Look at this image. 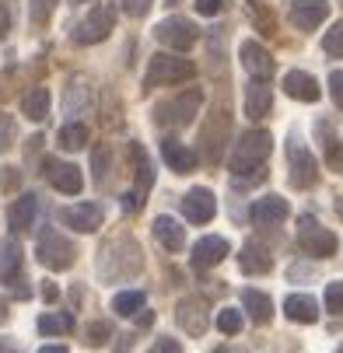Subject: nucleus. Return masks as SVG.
I'll return each mask as SVG.
<instances>
[{
  "label": "nucleus",
  "mask_w": 343,
  "mask_h": 353,
  "mask_svg": "<svg viewBox=\"0 0 343 353\" xmlns=\"http://www.w3.org/2000/svg\"><path fill=\"white\" fill-rule=\"evenodd\" d=\"M42 165H46V179L53 182L57 192H63V196H77V192L84 189V175H81L77 165H70V161H57V158H46Z\"/></svg>",
  "instance_id": "obj_10"
},
{
  "label": "nucleus",
  "mask_w": 343,
  "mask_h": 353,
  "mask_svg": "<svg viewBox=\"0 0 343 353\" xmlns=\"http://www.w3.org/2000/svg\"><path fill=\"white\" fill-rule=\"evenodd\" d=\"M77 4H81V0H77Z\"/></svg>",
  "instance_id": "obj_52"
},
{
  "label": "nucleus",
  "mask_w": 343,
  "mask_h": 353,
  "mask_svg": "<svg viewBox=\"0 0 343 353\" xmlns=\"http://www.w3.org/2000/svg\"><path fill=\"white\" fill-rule=\"evenodd\" d=\"M112 25H116V11H112V8H91V11L74 25L70 39H74L77 46H95V42L109 39Z\"/></svg>",
  "instance_id": "obj_8"
},
{
  "label": "nucleus",
  "mask_w": 343,
  "mask_h": 353,
  "mask_svg": "<svg viewBox=\"0 0 343 353\" xmlns=\"http://www.w3.org/2000/svg\"><path fill=\"white\" fill-rule=\"evenodd\" d=\"M196 77V63L182 60V57H172V53H155L151 63L144 70V88H165V84H182V81H193Z\"/></svg>",
  "instance_id": "obj_3"
},
{
  "label": "nucleus",
  "mask_w": 343,
  "mask_h": 353,
  "mask_svg": "<svg viewBox=\"0 0 343 353\" xmlns=\"http://www.w3.org/2000/svg\"><path fill=\"white\" fill-rule=\"evenodd\" d=\"M298 245L308 252V256H315V259H329V256H336V248H340V238L329 231V228H322L315 217H302L298 221Z\"/></svg>",
  "instance_id": "obj_6"
},
{
  "label": "nucleus",
  "mask_w": 343,
  "mask_h": 353,
  "mask_svg": "<svg viewBox=\"0 0 343 353\" xmlns=\"http://www.w3.org/2000/svg\"><path fill=\"white\" fill-rule=\"evenodd\" d=\"M340 353H343V346H340Z\"/></svg>",
  "instance_id": "obj_51"
},
{
  "label": "nucleus",
  "mask_w": 343,
  "mask_h": 353,
  "mask_svg": "<svg viewBox=\"0 0 343 353\" xmlns=\"http://www.w3.org/2000/svg\"><path fill=\"white\" fill-rule=\"evenodd\" d=\"M322 49H326L329 57H343V18L322 35Z\"/></svg>",
  "instance_id": "obj_33"
},
{
  "label": "nucleus",
  "mask_w": 343,
  "mask_h": 353,
  "mask_svg": "<svg viewBox=\"0 0 343 353\" xmlns=\"http://www.w3.org/2000/svg\"><path fill=\"white\" fill-rule=\"evenodd\" d=\"M214 214H217V199H214L210 189H189L182 196V217L186 221L207 224V221H214Z\"/></svg>",
  "instance_id": "obj_13"
},
{
  "label": "nucleus",
  "mask_w": 343,
  "mask_h": 353,
  "mask_svg": "<svg viewBox=\"0 0 343 353\" xmlns=\"http://www.w3.org/2000/svg\"><path fill=\"white\" fill-rule=\"evenodd\" d=\"M42 297H46V301H57V297H60L57 283H46V287H42Z\"/></svg>",
  "instance_id": "obj_44"
},
{
  "label": "nucleus",
  "mask_w": 343,
  "mask_h": 353,
  "mask_svg": "<svg viewBox=\"0 0 343 353\" xmlns=\"http://www.w3.org/2000/svg\"><path fill=\"white\" fill-rule=\"evenodd\" d=\"M151 231H155V238L161 241V248H168V252H182V248H186V231H182V224H179L175 217L158 214L155 224H151Z\"/></svg>",
  "instance_id": "obj_19"
},
{
  "label": "nucleus",
  "mask_w": 343,
  "mask_h": 353,
  "mask_svg": "<svg viewBox=\"0 0 343 353\" xmlns=\"http://www.w3.org/2000/svg\"><path fill=\"white\" fill-rule=\"evenodd\" d=\"M270 150H273V137L266 130H249V133H242L235 150H231V158H228V172L231 175H245V172H253L256 165H263L270 158Z\"/></svg>",
  "instance_id": "obj_1"
},
{
  "label": "nucleus",
  "mask_w": 343,
  "mask_h": 353,
  "mask_svg": "<svg viewBox=\"0 0 343 353\" xmlns=\"http://www.w3.org/2000/svg\"><path fill=\"white\" fill-rule=\"evenodd\" d=\"M144 305H147L144 290H123V294H116V297H112V312H116V315H123V319H133Z\"/></svg>",
  "instance_id": "obj_28"
},
{
  "label": "nucleus",
  "mask_w": 343,
  "mask_h": 353,
  "mask_svg": "<svg viewBox=\"0 0 343 353\" xmlns=\"http://www.w3.org/2000/svg\"><path fill=\"white\" fill-rule=\"evenodd\" d=\"M116 353H126V350H116Z\"/></svg>",
  "instance_id": "obj_49"
},
{
  "label": "nucleus",
  "mask_w": 343,
  "mask_h": 353,
  "mask_svg": "<svg viewBox=\"0 0 343 353\" xmlns=\"http://www.w3.org/2000/svg\"><path fill=\"white\" fill-rule=\"evenodd\" d=\"M57 4H60V0H28V18H32L35 25H46L49 18H53Z\"/></svg>",
  "instance_id": "obj_32"
},
{
  "label": "nucleus",
  "mask_w": 343,
  "mask_h": 353,
  "mask_svg": "<svg viewBox=\"0 0 343 353\" xmlns=\"http://www.w3.org/2000/svg\"><path fill=\"white\" fill-rule=\"evenodd\" d=\"M0 353H21V350H18L11 339H0Z\"/></svg>",
  "instance_id": "obj_47"
},
{
  "label": "nucleus",
  "mask_w": 343,
  "mask_h": 353,
  "mask_svg": "<svg viewBox=\"0 0 343 353\" xmlns=\"http://www.w3.org/2000/svg\"><path fill=\"white\" fill-rule=\"evenodd\" d=\"M39 353H70V350H67L63 343H49V346H42Z\"/></svg>",
  "instance_id": "obj_45"
},
{
  "label": "nucleus",
  "mask_w": 343,
  "mask_h": 353,
  "mask_svg": "<svg viewBox=\"0 0 343 353\" xmlns=\"http://www.w3.org/2000/svg\"><path fill=\"white\" fill-rule=\"evenodd\" d=\"M287 214H291V207H287L284 196H259L256 203L249 207V217H253L256 224H277V221H284Z\"/></svg>",
  "instance_id": "obj_20"
},
{
  "label": "nucleus",
  "mask_w": 343,
  "mask_h": 353,
  "mask_svg": "<svg viewBox=\"0 0 343 353\" xmlns=\"http://www.w3.org/2000/svg\"><path fill=\"white\" fill-rule=\"evenodd\" d=\"M326 308L336 312V315H343V280H336V283L326 287Z\"/></svg>",
  "instance_id": "obj_37"
},
{
  "label": "nucleus",
  "mask_w": 343,
  "mask_h": 353,
  "mask_svg": "<svg viewBox=\"0 0 343 353\" xmlns=\"http://www.w3.org/2000/svg\"><path fill=\"white\" fill-rule=\"evenodd\" d=\"M49 105H53V98H49L46 88H32L21 94V112L32 119V123H42L49 116Z\"/></svg>",
  "instance_id": "obj_27"
},
{
  "label": "nucleus",
  "mask_w": 343,
  "mask_h": 353,
  "mask_svg": "<svg viewBox=\"0 0 343 353\" xmlns=\"http://www.w3.org/2000/svg\"><path fill=\"white\" fill-rule=\"evenodd\" d=\"M11 35V11L8 4H0V39H8Z\"/></svg>",
  "instance_id": "obj_43"
},
{
  "label": "nucleus",
  "mask_w": 343,
  "mask_h": 353,
  "mask_svg": "<svg viewBox=\"0 0 343 353\" xmlns=\"http://www.w3.org/2000/svg\"><path fill=\"white\" fill-rule=\"evenodd\" d=\"M133 319H137V325H151V322H155V315H151V312H137Z\"/></svg>",
  "instance_id": "obj_46"
},
{
  "label": "nucleus",
  "mask_w": 343,
  "mask_h": 353,
  "mask_svg": "<svg viewBox=\"0 0 343 353\" xmlns=\"http://www.w3.org/2000/svg\"><path fill=\"white\" fill-rule=\"evenodd\" d=\"M326 18H329V0H294L291 4V25L302 32L319 28Z\"/></svg>",
  "instance_id": "obj_15"
},
{
  "label": "nucleus",
  "mask_w": 343,
  "mask_h": 353,
  "mask_svg": "<svg viewBox=\"0 0 343 353\" xmlns=\"http://www.w3.org/2000/svg\"><path fill=\"white\" fill-rule=\"evenodd\" d=\"M74 259H77L74 241L63 238L57 228H46V231L39 234V263H42L46 270H57V273H60V270H70Z\"/></svg>",
  "instance_id": "obj_5"
},
{
  "label": "nucleus",
  "mask_w": 343,
  "mask_h": 353,
  "mask_svg": "<svg viewBox=\"0 0 343 353\" xmlns=\"http://www.w3.org/2000/svg\"><path fill=\"white\" fill-rule=\"evenodd\" d=\"M238 57H242V67L253 74V81H266L273 74V57H270V49L256 39H245L238 46Z\"/></svg>",
  "instance_id": "obj_11"
},
{
  "label": "nucleus",
  "mask_w": 343,
  "mask_h": 353,
  "mask_svg": "<svg viewBox=\"0 0 343 353\" xmlns=\"http://www.w3.org/2000/svg\"><path fill=\"white\" fill-rule=\"evenodd\" d=\"M168 4H175V0H168Z\"/></svg>",
  "instance_id": "obj_50"
},
{
  "label": "nucleus",
  "mask_w": 343,
  "mask_h": 353,
  "mask_svg": "<svg viewBox=\"0 0 343 353\" xmlns=\"http://www.w3.org/2000/svg\"><path fill=\"white\" fill-rule=\"evenodd\" d=\"M193 4H196V14L210 18V14H217V11L224 8V0H193Z\"/></svg>",
  "instance_id": "obj_42"
},
{
  "label": "nucleus",
  "mask_w": 343,
  "mask_h": 353,
  "mask_svg": "<svg viewBox=\"0 0 343 353\" xmlns=\"http://www.w3.org/2000/svg\"><path fill=\"white\" fill-rule=\"evenodd\" d=\"M155 39H158L165 49H172V53H189V49L196 46V39H200V28H196L189 18H179V14H172V18L158 21V28H155Z\"/></svg>",
  "instance_id": "obj_7"
},
{
  "label": "nucleus",
  "mask_w": 343,
  "mask_h": 353,
  "mask_svg": "<svg viewBox=\"0 0 343 353\" xmlns=\"http://www.w3.org/2000/svg\"><path fill=\"white\" fill-rule=\"evenodd\" d=\"M242 308L249 312V319L259 322V325H266V322L273 319V301H270V294L253 290V287H245V290H242Z\"/></svg>",
  "instance_id": "obj_24"
},
{
  "label": "nucleus",
  "mask_w": 343,
  "mask_h": 353,
  "mask_svg": "<svg viewBox=\"0 0 343 353\" xmlns=\"http://www.w3.org/2000/svg\"><path fill=\"white\" fill-rule=\"evenodd\" d=\"M270 105H273V94H270V88L263 81H253L249 88H245V116H249L253 123L263 119L270 112Z\"/></svg>",
  "instance_id": "obj_23"
},
{
  "label": "nucleus",
  "mask_w": 343,
  "mask_h": 353,
  "mask_svg": "<svg viewBox=\"0 0 343 353\" xmlns=\"http://www.w3.org/2000/svg\"><path fill=\"white\" fill-rule=\"evenodd\" d=\"M151 4H155V0H119V8H123L130 18H144L147 11H151Z\"/></svg>",
  "instance_id": "obj_39"
},
{
  "label": "nucleus",
  "mask_w": 343,
  "mask_h": 353,
  "mask_svg": "<svg viewBox=\"0 0 343 353\" xmlns=\"http://www.w3.org/2000/svg\"><path fill=\"white\" fill-rule=\"evenodd\" d=\"M217 329H221L224 336L242 332V312H238V308H221V315H217Z\"/></svg>",
  "instance_id": "obj_34"
},
{
  "label": "nucleus",
  "mask_w": 343,
  "mask_h": 353,
  "mask_svg": "<svg viewBox=\"0 0 343 353\" xmlns=\"http://www.w3.org/2000/svg\"><path fill=\"white\" fill-rule=\"evenodd\" d=\"M147 353H182V346H179V339H172V336H161Z\"/></svg>",
  "instance_id": "obj_41"
},
{
  "label": "nucleus",
  "mask_w": 343,
  "mask_h": 353,
  "mask_svg": "<svg viewBox=\"0 0 343 353\" xmlns=\"http://www.w3.org/2000/svg\"><path fill=\"white\" fill-rule=\"evenodd\" d=\"M35 214H39V196H35V192H21L14 203L8 207V224H11V231H14V234L28 231L32 221H35Z\"/></svg>",
  "instance_id": "obj_18"
},
{
  "label": "nucleus",
  "mask_w": 343,
  "mask_h": 353,
  "mask_svg": "<svg viewBox=\"0 0 343 353\" xmlns=\"http://www.w3.org/2000/svg\"><path fill=\"white\" fill-rule=\"evenodd\" d=\"M200 105H204V91L200 88H186V91H179V94H172V98H165V102L155 105V123L165 126V130L168 126L172 130L189 126L196 119V112H200Z\"/></svg>",
  "instance_id": "obj_2"
},
{
  "label": "nucleus",
  "mask_w": 343,
  "mask_h": 353,
  "mask_svg": "<svg viewBox=\"0 0 343 353\" xmlns=\"http://www.w3.org/2000/svg\"><path fill=\"white\" fill-rule=\"evenodd\" d=\"M8 319V305H4V301H0V322H4Z\"/></svg>",
  "instance_id": "obj_48"
},
{
  "label": "nucleus",
  "mask_w": 343,
  "mask_h": 353,
  "mask_svg": "<svg viewBox=\"0 0 343 353\" xmlns=\"http://www.w3.org/2000/svg\"><path fill=\"white\" fill-rule=\"evenodd\" d=\"M112 336V329H109V322H91L88 329H84V339L91 343V346H102L106 339Z\"/></svg>",
  "instance_id": "obj_36"
},
{
  "label": "nucleus",
  "mask_w": 343,
  "mask_h": 353,
  "mask_svg": "<svg viewBox=\"0 0 343 353\" xmlns=\"http://www.w3.org/2000/svg\"><path fill=\"white\" fill-rule=\"evenodd\" d=\"M238 266H242V273H270L273 270V256L263 248V245H245L242 252H238Z\"/></svg>",
  "instance_id": "obj_25"
},
{
  "label": "nucleus",
  "mask_w": 343,
  "mask_h": 353,
  "mask_svg": "<svg viewBox=\"0 0 343 353\" xmlns=\"http://www.w3.org/2000/svg\"><path fill=\"white\" fill-rule=\"evenodd\" d=\"M287 175H291L294 189H312L319 182V161L312 158V150L298 140V133L287 140Z\"/></svg>",
  "instance_id": "obj_4"
},
{
  "label": "nucleus",
  "mask_w": 343,
  "mask_h": 353,
  "mask_svg": "<svg viewBox=\"0 0 343 353\" xmlns=\"http://www.w3.org/2000/svg\"><path fill=\"white\" fill-rule=\"evenodd\" d=\"M161 158H165V165L172 168V172H179V175H189L193 168H196V154L186 147V143H179V140H161Z\"/></svg>",
  "instance_id": "obj_22"
},
{
  "label": "nucleus",
  "mask_w": 343,
  "mask_h": 353,
  "mask_svg": "<svg viewBox=\"0 0 343 353\" xmlns=\"http://www.w3.org/2000/svg\"><path fill=\"white\" fill-rule=\"evenodd\" d=\"M175 322H179V329L189 332V336H204L207 325H210L207 305H204L200 297H182L179 308H175Z\"/></svg>",
  "instance_id": "obj_12"
},
{
  "label": "nucleus",
  "mask_w": 343,
  "mask_h": 353,
  "mask_svg": "<svg viewBox=\"0 0 343 353\" xmlns=\"http://www.w3.org/2000/svg\"><path fill=\"white\" fill-rule=\"evenodd\" d=\"M74 329V319L67 315V312H46L42 319H39V332L42 336H63V332H70Z\"/></svg>",
  "instance_id": "obj_30"
},
{
  "label": "nucleus",
  "mask_w": 343,
  "mask_h": 353,
  "mask_svg": "<svg viewBox=\"0 0 343 353\" xmlns=\"http://www.w3.org/2000/svg\"><path fill=\"white\" fill-rule=\"evenodd\" d=\"M284 94L298 98V102H319L322 88H319V81H315L312 74H305V70H287V74H284Z\"/></svg>",
  "instance_id": "obj_17"
},
{
  "label": "nucleus",
  "mask_w": 343,
  "mask_h": 353,
  "mask_svg": "<svg viewBox=\"0 0 343 353\" xmlns=\"http://www.w3.org/2000/svg\"><path fill=\"white\" fill-rule=\"evenodd\" d=\"M106 172H109V147H95V165H91L95 182H106Z\"/></svg>",
  "instance_id": "obj_38"
},
{
  "label": "nucleus",
  "mask_w": 343,
  "mask_h": 353,
  "mask_svg": "<svg viewBox=\"0 0 343 353\" xmlns=\"http://www.w3.org/2000/svg\"><path fill=\"white\" fill-rule=\"evenodd\" d=\"M228 241L221 238V234H207V238H200L193 245V270H214L217 263H224L228 259Z\"/></svg>",
  "instance_id": "obj_14"
},
{
  "label": "nucleus",
  "mask_w": 343,
  "mask_h": 353,
  "mask_svg": "<svg viewBox=\"0 0 343 353\" xmlns=\"http://www.w3.org/2000/svg\"><path fill=\"white\" fill-rule=\"evenodd\" d=\"M14 140H18V126H14V119H11L8 112H0V154H4V150H11Z\"/></svg>",
  "instance_id": "obj_35"
},
{
  "label": "nucleus",
  "mask_w": 343,
  "mask_h": 353,
  "mask_svg": "<svg viewBox=\"0 0 343 353\" xmlns=\"http://www.w3.org/2000/svg\"><path fill=\"white\" fill-rule=\"evenodd\" d=\"M63 105H67V112H88V105H91V91H88V84L84 81H70L67 84V94H63Z\"/></svg>",
  "instance_id": "obj_29"
},
{
  "label": "nucleus",
  "mask_w": 343,
  "mask_h": 353,
  "mask_svg": "<svg viewBox=\"0 0 343 353\" xmlns=\"http://www.w3.org/2000/svg\"><path fill=\"white\" fill-rule=\"evenodd\" d=\"M329 94H333L336 109L343 112V70H333V74H329Z\"/></svg>",
  "instance_id": "obj_40"
},
{
  "label": "nucleus",
  "mask_w": 343,
  "mask_h": 353,
  "mask_svg": "<svg viewBox=\"0 0 343 353\" xmlns=\"http://www.w3.org/2000/svg\"><path fill=\"white\" fill-rule=\"evenodd\" d=\"M21 273V248L14 238H0V283H11Z\"/></svg>",
  "instance_id": "obj_26"
},
{
  "label": "nucleus",
  "mask_w": 343,
  "mask_h": 353,
  "mask_svg": "<svg viewBox=\"0 0 343 353\" xmlns=\"http://www.w3.org/2000/svg\"><path fill=\"white\" fill-rule=\"evenodd\" d=\"M60 147L63 150H81L84 143H88V126H81V123H70V126H63L60 130Z\"/></svg>",
  "instance_id": "obj_31"
},
{
  "label": "nucleus",
  "mask_w": 343,
  "mask_h": 353,
  "mask_svg": "<svg viewBox=\"0 0 343 353\" xmlns=\"http://www.w3.org/2000/svg\"><path fill=\"white\" fill-rule=\"evenodd\" d=\"M284 315L291 322H302V325H312L319 319V301L312 294H291L284 297Z\"/></svg>",
  "instance_id": "obj_21"
},
{
  "label": "nucleus",
  "mask_w": 343,
  "mask_h": 353,
  "mask_svg": "<svg viewBox=\"0 0 343 353\" xmlns=\"http://www.w3.org/2000/svg\"><path fill=\"white\" fill-rule=\"evenodd\" d=\"M60 221L67 224V228H74V231H98L102 228V221H106V210L98 207V203H77V207H67L63 214H60Z\"/></svg>",
  "instance_id": "obj_16"
},
{
  "label": "nucleus",
  "mask_w": 343,
  "mask_h": 353,
  "mask_svg": "<svg viewBox=\"0 0 343 353\" xmlns=\"http://www.w3.org/2000/svg\"><path fill=\"white\" fill-rule=\"evenodd\" d=\"M130 158H133V192L126 199V207H137L140 199H147V192L155 185V165L140 143H130Z\"/></svg>",
  "instance_id": "obj_9"
}]
</instances>
